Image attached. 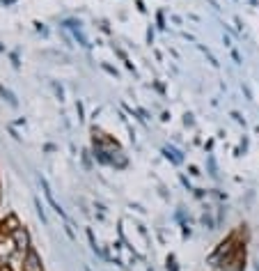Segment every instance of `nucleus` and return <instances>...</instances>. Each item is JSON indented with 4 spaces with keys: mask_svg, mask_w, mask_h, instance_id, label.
I'll list each match as a JSON object with an SVG mask.
<instances>
[{
    "mask_svg": "<svg viewBox=\"0 0 259 271\" xmlns=\"http://www.w3.org/2000/svg\"><path fill=\"white\" fill-rule=\"evenodd\" d=\"M35 207H37V214L41 216V221L46 223V211H44V207H41V202H39V200H35Z\"/></svg>",
    "mask_w": 259,
    "mask_h": 271,
    "instance_id": "6",
    "label": "nucleus"
},
{
    "mask_svg": "<svg viewBox=\"0 0 259 271\" xmlns=\"http://www.w3.org/2000/svg\"><path fill=\"white\" fill-rule=\"evenodd\" d=\"M39 184H41V191H44V196H46V200H48V205L55 209V214L60 216V218H65L67 221V214H65V209H62L58 202H55V198H53V191H50V186H48V182H46V177H39Z\"/></svg>",
    "mask_w": 259,
    "mask_h": 271,
    "instance_id": "3",
    "label": "nucleus"
},
{
    "mask_svg": "<svg viewBox=\"0 0 259 271\" xmlns=\"http://www.w3.org/2000/svg\"><path fill=\"white\" fill-rule=\"evenodd\" d=\"M232 253H234V239H225L209 257V264L218 266V260H227V257H232Z\"/></svg>",
    "mask_w": 259,
    "mask_h": 271,
    "instance_id": "2",
    "label": "nucleus"
},
{
    "mask_svg": "<svg viewBox=\"0 0 259 271\" xmlns=\"http://www.w3.org/2000/svg\"><path fill=\"white\" fill-rule=\"evenodd\" d=\"M3 225H5V230H7V232H10V235H12V232H14V230H16V228H21V225H19V221H16L14 216H10V218H7V221H5V223H3Z\"/></svg>",
    "mask_w": 259,
    "mask_h": 271,
    "instance_id": "5",
    "label": "nucleus"
},
{
    "mask_svg": "<svg viewBox=\"0 0 259 271\" xmlns=\"http://www.w3.org/2000/svg\"><path fill=\"white\" fill-rule=\"evenodd\" d=\"M23 271H44L41 269V260H39V255H37L35 251H28L23 255Z\"/></svg>",
    "mask_w": 259,
    "mask_h": 271,
    "instance_id": "4",
    "label": "nucleus"
},
{
    "mask_svg": "<svg viewBox=\"0 0 259 271\" xmlns=\"http://www.w3.org/2000/svg\"><path fill=\"white\" fill-rule=\"evenodd\" d=\"M12 241H14V248L16 253H28L30 251V235H28V230L25 228H16L14 232H12Z\"/></svg>",
    "mask_w": 259,
    "mask_h": 271,
    "instance_id": "1",
    "label": "nucleus"
}]
</instances>
